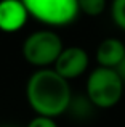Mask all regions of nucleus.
<instances>
[{
  "label": "nucleus",
  "instance_id": "nucleus-5",
  "mask_svg": "<svg viewBox=\"0 0 125 127\" xmlns=\"http://www.w3.org/2000/svg\"><path fill=\"white\" fill-rule=\"evenodd\" d=\"M88 53L82 47H66L60 53L58 60L55 61V71L64 79L71 81L82 76L88 68Z\"/></svg>",
  "mask_w": 125,
  "mask_h": 127
},
{
  "label": "nucleus",
  "instance_id": "nucleus-7",
  "mask_svg": "<svg viewBox=\"0 0 125 127\" xmlns=\"http://www.w3.org/2000/svg\"><path fill=\"white\" fill-rule=\"evenodd\" d=\"M125 56V45L119 39H104L96 48V61L103 68L116 69Z\"/></svg>",
  "mask_w": 125,
  "mask_h": 127
},
{
  "label": "nucleus",
  "instance_id": "nucleus-3",
  "mask_svg": "<svg viewBox=\"0 0 125 127\" xmlns=\"http://www.w3.org/2000/svg\"><path fill=\"white\" fill-rule=\"evenodd\" d=\"M62 40L55 31L42 29L29 35L22 43V56L29 64L40 68H48L55 64L60 53L62 52Z\"/></svg>",
  "mask_w": 125,
  "mask_h": 127
},
{
  "label": "nucleus",
  "instance_id": "nucleus-1",
  "mask_svg": "<svg viewBox=\"0 0 125 127\" xmlns=\"http://www.w3.org/2000/svg\"><path fill=\"white\" fill-rule=\"evenodd\" d=\"M26 96L37 116L45 118H56L62 114L69 109L72 101L69 81L50 68H40L29 77Z\"/></svg>",
  "mask_w": 125,
  "mask_h": 127
},
{
  "label": "nucleus",
  "instance_id": "nucleus-9",
  "mask_svg": "<svg viewBox=\"0 0 125 127\" xmlns=\"http://www.w3.org/2000/svg\"><path fill=\"white\" fill-rule=\"evenodd\" d=\"M112 19L122 31H125V0H112L111 6Z\"/></svg>",
  "mask_w": 125,
  "mask_h": 127
},
{
  "label": "nucleus",
  "instance_id": "nucleus-11",
  "mask_svg": "<svg viewBox=\"0 0 125 127\" xmlns=\"http://www.w3.org/2000/svg\"><path fill=\"white\" fill-rule=\"evenodd\" d=\"M116 71L119 72V76L122 77V81H124V84H125V56H124L122 61H120V64L116 68Z\"/></svg>",
  "mask_w": 125,
  "mask_h": 127
},
{
  "label": "nucleus",
  "instance_id": "nucleus-10",
  "mask_svg": "<svg viewBox=\"0 0 125 127\" xmlns=\"http://www.w3.org/2000/svg\"><path fill=\"white\" fill-rule=\"evenodd\" d=\"M27 127H58L53 118H45V116H37L27 124Z\"/></svg>",
  "mask_w": 125,
  "mask_h": 127
},
{
  "label": "nucleus",
  "instance_id": "nucleus-6",
  "mask_svg": "<svg viewBox=\"0 0 125 127\" xmlns=\"http://www.w3.org/2000/svg\"><path fill=\"white\" fill-rule=\"evenodd\" d=\"M27 10L21 0H0V31L16 32L26 24Z\"/></svg>",
  "mask_w": 125,
  "mask_h": 127
},
{
  "label": "nucleus",
  "instance_id": "nucleus-2",
  "mask_svg": "<svg viewBox=\"0 0 125 127\" xmlns=\"http://www.w3.org/2000/svg\"><path fill=\"white\" fill-rule=\"evenodd\" d=\"M124 81L112 68L98 66L90 72L87 81V96L96 108L109 109L120 101L124 93Z\"/></svg>",
  "mask_w": 125,
  "mask_h": 127
},
{
  "label": "nucleus",
  "instance_id": "nucleus-4",
  "mask_svg": "<svg viewBox=\"0 0 125 127\" xmlns=\"http://www.w3.org/2000/svg\"><path fill=\"white\" fill-rule=\"evenodd\" d=\"M29 16L48 26L71 24L79 16L77 0H21Z\"/></svg>",
  "mask_w": 125,
  "mask_h": 127
},
{
  "label": "nucleus",
  "instance_id": "nucleus-12",
  "mask_svg": "<svg viewBox=\"0 0 125 127\" xmlns=\"http://www.w3.org/2000/svg\"><path fill=\"white\" fill-rule=\"evenodd\" d=\"M0 127H16V126H0Z\"/></svg>",
  "mask_w": 125,
  "mask_h": 127
},
{
  "label": "nucleus",
  "instance_id": "nucleus-8",
  "mask_svg": "<svg viewBox=\"0 0 125 127\" xmlns=\"http://www.w3.org/2000/svg\"><path fill=\"white\" fill-rule=\"evenodd\" d=\"M79 11L88 16H98L106 8V0H77Z\"/></svg>",
  "mask_w": 125,
  "mask_h": 127
}]
</instances>
